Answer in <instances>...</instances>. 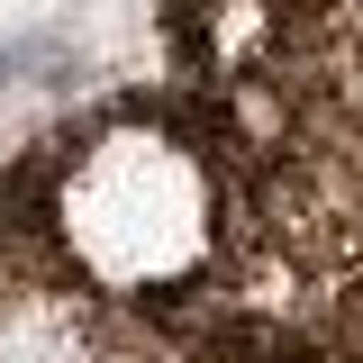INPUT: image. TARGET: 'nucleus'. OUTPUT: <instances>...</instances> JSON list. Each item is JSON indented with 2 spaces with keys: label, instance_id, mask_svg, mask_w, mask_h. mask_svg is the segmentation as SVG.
Returning a JSON list of instances; mask_svg holds the SVG:
<instances>
[{
  "label": "nucleus",
  "instance_id": "obj_1",
  "mask_svg": "<svg viewBox=\"0 0 363 363\" xmlns=\"http://www.w3.org/2000/svg\"><path fill=\"white\" fill-rule=\"evenodd\" d=\"M73 227L109 272H164L200 236V182L155 145H118V155H100L82 173Z\"/></svg>",
  "mask_w": 363,
  "mask_h": 363
}]
</instances>
